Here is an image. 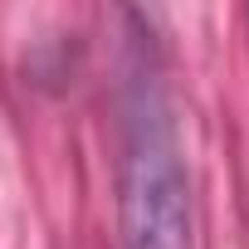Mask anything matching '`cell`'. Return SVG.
<instances>
[{
	"label": "cell",
	"instance_id": "cell-1",
	"mask_svg": "<svg viewBox=\"0 0 249 249\" xmlns=\"http://www.w3.org/2000/svg\"><path fill=\"white\" fill-rule=\"evenodd\" d=\"M117 230L122 249H191V191L181 147L161 98L147 83L137 88L127 117V147L117 171Z\"/></svg>",
	"mask_w": 249,
	"mask_h": 249
}]
</instances>
